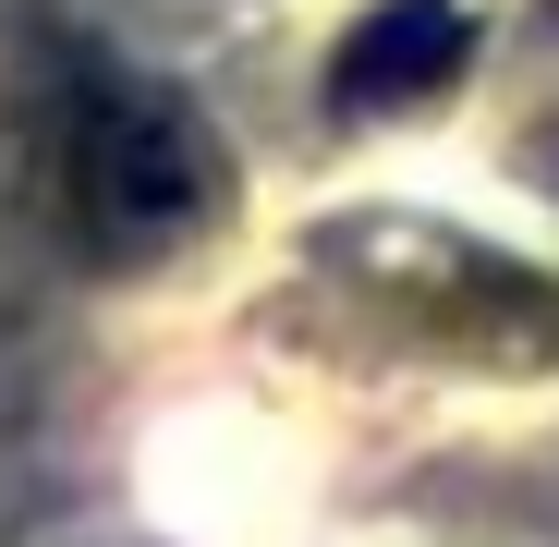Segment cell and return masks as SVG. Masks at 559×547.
<instances>
[{
	"label": "cell",
	"instance_id": "6da1fadb",
	"mask_svg": "<svg viewBox=\"0 0 559 547\" xmlns=\"http://www.w3.org/2000/svg\"><path fill=\"white\" fill-rule=\"evenodd\" d=\"M61 207H73L85 255H170L219 207V146L170 85L85 61L61 85Z\"/></svg>",
	"mask_w": 559,
	"mask_h": 547
},
{
	"label": "cell",
	"instance_id": "7a4b0ae2",
	"mask_svg": "<svg viewBox=\"0 0 559 547\" xmlns=\"http://www.w3.org/2000/svg\"><path fill=\"white\" fill-rule=\"evenodd\" d=\"M462 49H475V25H462L450 0H378V13L341 37V98L353 110H414V98H438L462 73Z\"/></svg>",
	"mask_w": 559,
	"mask_h": 547
}]
</instances>
